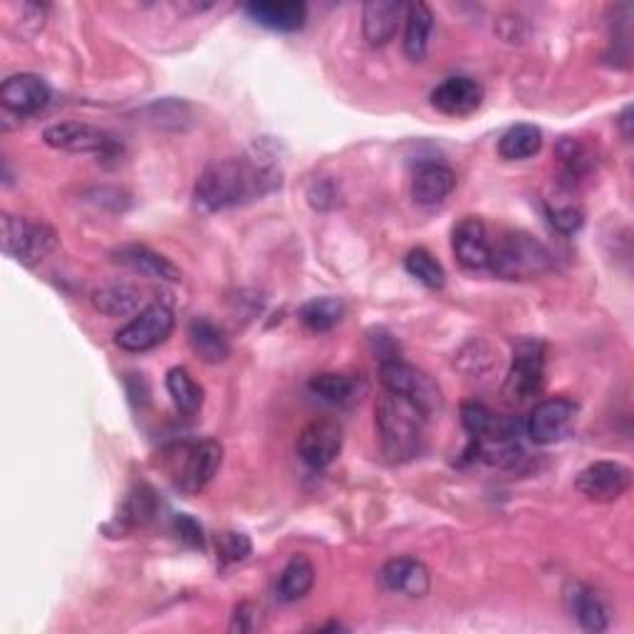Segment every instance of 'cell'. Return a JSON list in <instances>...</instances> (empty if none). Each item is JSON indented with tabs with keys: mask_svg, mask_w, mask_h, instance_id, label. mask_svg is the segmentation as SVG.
<instances>
[{
	"mask_svg": "<svg viewBox=\"0 0 634 634\" xmlns=\"http://www.w3.org/2000/svg\"><path fill=\"white\" fill-rule=\"evenodd\" d=\"M281 188V172L263 158L231 156L208 164L198 176L194 201L206 214L251 204Z\"/></svg>",
	"mask_w": 634,
	"mask_h": 634,
	"instance_id": "6da1fadb",
	"label": "cell"
},
{
	"mask_svg": "<svg viewBox=\"0 0 634 634\" xmlns=\"http://www.w3.org/2000/svg\"><path fill=\"white\" fill-rule=\"evenodd\" d=\"M374 422L382 436L384 453L392 461L414 459L422 451L426 414L400 394L384 392L374 406Z\"/></svg>",
	"mask_w": 634,
	"mask_h": 634,
	"instance_id": "7a4b0ae2",
	"label": "cell"
},
{
	"mask_svg": "<svg viewBox=\"0 0 634 634\" xmlns=\"http://www.w3.org/2000/svg\"><path fill=\"white\" fill-rule=\"evenodd\" d=\"M491 271L505 281H531L548 273L553 255L538 238L525 231H509L491 241Z\"/></svg>",
	"mask_w": 634,
	"mask_h": 634,
	"instance_id": "3957f363",
	"label": "cell"
},
{
	"mask_svg": "<svg viewBox=\"0 0 634 634\" xmlns=\"http://www.w3.org/2000/svg\"><path fill=\"white\" fill-rule=\"evenodd\" d=\"M57 248V233L45 221L3 214V251L20 265L35 267Z\"/></svg>",
	"mask_w": 634,
	"mask_h": 634,
	"instance_id": "277c9868",
	"label": "cell"
},
{
	"mask_svg": "<svg viewBox=\"0 0 634 634\" xmlns=\"http://www.w3.org/2000/svg\"><path fill=\"white\" fill-rule=\"evenodd\" d=\"M380 382L384 386V392L404 396V400H409L414 406H419L426 416L441 412L444 396L439 384H436L429 374L422 372L419 367L406 364L402 360L382 362Z\"/></svg>",
	"mask_w": 634,
	"mask_h": 634,
	"instance_id": "5b68a950",
	"label": "cell"
},
{
	"mask_svg": "<svg viewBox=\"0 0 634 634\" xmlns=\"http://www.w3.org/2000/svg\"><path fill=\"white\" fill-rule=\"evenodd\" d=\"M545 382V345L540 340H521L513 352L509 376L503 382V400L518 406L533 400Z\"/></svg>",
	"mask_w": 634,
	"mask_h": 634,
	"instance_id": "8992f818",
	"label": "cell"
},
{
	"mask_svg": "<svg viewBox=\"0 0 634 634\" xmlns=\"http://www.w3.org/2000/svg\"><path fill=\"white\" fill-rule=\"evenodd\" d=\"M221 461H223V446L214 439L178 446L172 469L174 483L184 493L204 491L206 485L211 483L216 471L221 469Z\"/></svg>",
	"mask_w": 634,
	"mask_h": 634,
	"instance_id": "52a82bcc",
	"label": "cell"
},
{
	"mask_svg": "<svg viewBox=\"0 0 634 634\" xmlns=\"http://www.w3.org/2000/svg\"><path fill=\"white\" fill-rule=\"evenodd\" d=\"M174 330V310L166 300H154L142 307L132 323L114 335V342L124 352H146L162 345Z\"/></svg>",
	"mask_w": 634,
	"mask_h": 634,
	"instance_id": "ba28073f",
	"label": "cell"
},
{
	"mask_svg": "<svg viewBox=\"0 0 634 634\" xmlns=\"http://www.w3.org/2000/svg\"><path fill=\"white\" fill-rule=\"evenodd\" d=\"M47 146L59 149V152L73 154H97V156H114L119 152L117 139L105 132V129L79 122H63L53 124L43 132Z\"/></svg>",
	"mask_w": 634,
	"mask_h": 634,
	"instance_id": "9c48e42d",
	"label": "cell"
},
{
	"mask_svg": "<svg viewBox=\"0 0 634 634\" xmlns=\"http://www.w3.org/2000/svg\"><path fill=\"white\" fill-rule=\"evenodd\" d=\"M575 416H578V404L568 400V396H553V400L535 404L531 419L525 424V431H528L533 444L548 446L568 436Z\"/></svg>",
	"mask_w": 634,
	"mask_h": 634,
	"instance_id": "30bf717a",
	"label": "cell"
},
{
	"mask_svg": "<svg viewBox=\"0 0 634 634\" xmlns=\"http://www.w3.org/2000/svg\"><path fill=\"white\" fill-rule=\"evenodd\" d=\"M630 485L632 471L617 461H594L575 479V489L594 503L617 501L620 495L630 491Z\"/></svg>",
	"mask_w": 634,
	"mask_h": 634,
	"instance_id": "8fae6325",
	"label": "cell"
},
{
	"mask_svg": "<svg viewBox=\"0 0 634 634\" xmlns=\"http://www.w3.org/2000/svg\"><path fill=\"white\" fill-rule=\"evenodd\" d=\"M342 426L332 419H317L307 424L297 436V456L310 466V469H325L342 451Z\"/></svg>",
	"mask_w": 634,
	"mask_h": 634,
	"instance_id": "7c38bea8",
	"label": "cell"
},
{
	"mask_svg": "<svg viewBox=\"0 0 634 634\" xmlns=\"http://www.w3.org/2000/svg\"><path fill=\"white\" fill-rule=\"evenodd\" d=\"M483 85L479 79L456 75L446 77L431 92V105L436 112L446 117H469L483 105Z\"/></svg>",
	"mask_w": 634,
	"mask_h": 634,
	"instance_id": "4fadbf2b",
	"label": "cell"
},
{
	"mask_svg": "<svg viewBox=\"0 0 634 634\" xmlns=\"http://www.w3.org/2000/svg\"><path fill=\"white\" fill-rule=\"evenodd\" d=\"M453 255L466 271H483L491 263V238L481 218L466 216L453 226Z\"/></svg>",
	"mask_w": 634,
	"mask_h": 634,
	"instance_id": "5bb4252c",
	"label": "cell"
},
{
	"mask_svg": "<svg viewBox=\"0 0 634 634\" xmlns=\"http://www.w3.org/2000/svg\"><path fill=\"white\" fill-rule=\"evenodd\" d=\"M0 102H3L6 112H13L18 117L35 114L50 102V87L43 77L20 73L8 77L3 87H0Z\"/></svg>",
	"mask_w": 634,
	"mask_h": 634,
	"instance_id": "9a60e30c",
	"label": "cell"
},
{
	"mask_svg": "<svg viewBox=\"0 0 634 634\" xmlns=\"http://www.w3.org/2000/svg\"><path fill=\"white\" fill-rule=\"evenodd\" d=\"M380 582L386 592L406 594V598H424L429 592V570L426 565L416 558H394L384 562L380 570Z\"/></svg>",
	"mask_w": 634,
	"mask_h": 634,
	"instance_id": "2e32d148",
	"label": "cell"
},
{
	"mask_svg": "<svg viewBox=\"0 0 634 634\" xmlns=\"http://www.w3.org/2000/svg\"><path fill=\"white\" fill-rule=\"evenodd\" d=\"M112 261L122 267H129L132 273L154 277V281H168V283H178L182 281V271L168 261L166 255L152 251V248L139 245V243H129L117 248L112 253Z\"/></svg>",
	"mask_w": 634,
	"mask_h": 634,
	"instance_id": "e0dca14e",
	"label": "cell"
},
{
	"mask_svg": "<svg viewBox=\"0 0 634 634\" xmlns=\"http://www.w3.org/2000/svg\"><path fill=\"white\" fill-rule=\"evenodd\" d=\"M406 15V6L400 0H370L362 8V30L367 43L382 47L392 43L400 23Z\"/></svg>",
	"mask_w": 634,
	"mask_h": 634,
	"instance_id": "ac0fdd59",
	"label": "cell"
},
{
	"mask_svg": "<svg viewBox=\"0 0 634 634\" xmlns=\"http://www.w3.org/2000/svg\"><path fill=\"white\" fill-rule=\"evenodd\" d=\"M456 188V174L444 164H424L419 172L414 174L412 182V196L414 201L426 208L441 206L446 198L453 194Z\"/></svg>",
	"mask_w": 634,
	"mask_h": 634,
	"instance_id": "d6986e66",
	"label": "cell"
},
{
	"mask_svg": "<svg viewBox=\"0 0 634 634\" xmlns=\"http://www.w3.org/2000/svg\"><path fill=\"white\" fill-rule=\"evenodd\" d=\"M245 13L253 23L267 30H277V33H295L307 20L305 3H267V0H258V3L245 6Z\"/></svg>",
	"mask_w": 634,
	"mask_h": 634,
	"instance_id": "ffe728a7",
	"label": "cell"
},
{
	"mask_svg": "<svg viewBox=\"0 0 634 634\" xmlns=\"http://www.w3.org/2000/svg\"><path fill=\"white\" fill-rule=\"evenodd\" d=\"M89 300H92V307L97 313L109 317H124L132 313H142L139 307L144 305V293L132 283H109L99 285L97 291H92Z\"/></svg>",
	"mask_w": 634,
	"mask_h": 634,
	"instance_id": "44dd1931",
	"label": "cell"
},
{
	"mask_svg": "<svg viewBox=\"0 0 634 634\" xmlns=\"http://www.w3.org/2000/svg\"><path fill=\"white\" fill-rule=\"evenodd\" d=\"M568 608L575 614V620L580 622L582 630L588 632H604L610 627L608 622V608L600 600V594L582 582H572L568 594Z\"/></svg>",
	"mask_w": 634,
	"mask_h": 634,
	"instance_id": "7402d4cb",
	"label": "cell"
},
{
	"mask_svg": "<svg viewBox=\"0 0 634 634\" xmlns=\"http://www.w3.org/2000/svg\"><path fill=\"white\" fill-rule=\"evenodd\" d=\"M188 345H192L194 354L198 360H204L208 364L223 362L228 354H231V345H228V337L218 325H214L206 317H196L188 325Z\"/></svg>",
	"mask_w": 634,
	"mask_h": 634,
	"instance_id": "603a6c76",
	"label": "cell"
},
{
	"mask_svg": "<svg viewBox=\"0 0 634 634\" xmlns=\"http://www.w3.org/2000/svg\"><path fill=\"white\" fill-rule=\"evenodd\" d=\"M310 392L320 396L323 402L332 406H352L362 400L364 384L360 376L340 374V372H325L310 380Z\"/></svg>",
	"mask_w": 634,
	"mask_h": 634,
	"instance_id": "cb8c5ba5",
	"label": "cell"
},
{
	"mask_svg": "<svg viewBox=\"0 0 634 634\" xmlns=\"http://www.w3.org/2000/svg\"><path fill=\"white\" fill-rule=\"evenodd\" d=\"M406 28H404V55L412 63H422L429 50V37L434 30V13L426 3L406 6Z\"/></svg>",
	"mask_w": 634,
	"mask_h": 634,
	"instance_id": "d4e9b609",
	"label": "cell"
},
{
	"mask_svg": "<svg viewBox=\"0 0 634 634\" xmlns=\"http://www.w3.org/2000/svg\"><path fill=\"white\" fill-rule=\"evenodd\" d=\"M315 584V568L305 555H293L277 578V598L283 602L303 600Z\"/></svg>",
	"mask_w": 634,
	"mask_h": 634,
	"instance_id": "484cf974",
	"label": "cell"
},
{
	"mask_svg": "<svg viewBox=\"0 0 634 634\" xmlns=\"http://www.w3.org/2000/svg\"><path fill=\"white\" fill-rule=\"evenodd\" d=\"M558 158H560V186L572 188L580 184V178L592 172V156L580 139L565 136L558 144Z\"/></svg>",
	"mask_w": 634,
	"mask_h": 634,
	"instance_id": "4316f807",
	"label": "cell"
},
{
	"mask_svg": "<svg viewBox=\"0 0 634 634\" xmlns=\"http://www.w3.org/2000/svg\"><path fill=\"white\" fill-rule=\"evenodd\" d=\"M543 134L535 124H513L509 132L501 136L499 154L505 162H523L540 152Z\"/></svg>",
	"mask_w": 634,
	"mask_h": 634,
	"instance_id": "83f0119b",
	"label": "cell"
},
{
	"mask_svg": "<svg viewBox=\"0 0 634 634\" xmlns=\"http://www.w3.org/2000/svg\"><path fill=\"white\" fill-rule=\"evenodd\" d=\"M166 392L172 394V400L182 414L194 416L201 412L204 390L201 384H196L194 376L188 374L186 367H172V370L166 372Z\"/></svg>",
	"mask_w": 634,
	"mask_h": 634,
	"instance_id": "f1b7e54d",
	"label": "cell"
},
{
	"mask_svg": "<svg viewBox=\"0 0 634 634\" xmlns=\"http://www.w3.org/2000/svg\"><path fill=\"white\" fill-rule=\"evenodd\" d=\"M297 317H300V323L310 332H330L332 327L345 317V303L340 300V297H332V295L313 297L310 303H305L300 307Z\"/></svg>",
	"mask_w": 634,
	"mask_h": 634,
	"instance_id": "f546056e",
	"label": "cell"
},
{
	"mask_svg": "<svg viewBox=\"0 0 634 634\" xmlns=\"http://www.w3.org/2000/svg\"><path fill=\"white\" fill-rule=\"evenodd\" d=\"M548 218L553 228H558L560 233H575L580 231L584 223L582 206L572 198V188L560 186L558 196H553L548 201Z\"/></svg>",
	"mask_w": 634,
	"mask_h": 634,
	"instance_id": "4dcf8cb0",
	"label": "cell"
},
{
	"mask_svg": "<svg viewBox=\"0 0 634 634\" xmlns=\"http://www.w3.org/2000/svg\"><path fill=\"white\" fill-rule=\"evenodd\" d=\"M406 273L416 277L422 285L429 287V291H441L446 285V271L444 265L436 261V258L426 251V248H412L404 258Z\"/></svg>",
	"mask_w": 634,
	"mask_h": 634,
	"instance_id": "1f68e13d",
	"label": "cell"
},
{
	"mask_svg": "<svg viewBox=\"0 0 634 634\" xmlns=\"http://www.w3.org/2000/svg\"><path fill=\"white\" fill-rule=\"evenodd\" d=\"M495 416L499 414H493L489 406H483L481 402H466L461 406V424H463L466 434L471 436V441H476V444L485 441V436L491 434L493 424H495Z\"/></svg>",
	"mask_w": 634,
	"mask_h": 634,
	"instance_id": "d6a6232c",
	"label": "cell"
},
{
	"mask_svg": "<svg viewBox=\"0 0 634 634\" xmlns=\"http://www.w3.org/2000/svg\"><path fill=\"white\" fill-rule=\"evenodd\" d=\"M218 560L223 565H233L245 560L251 555V540L243 533H221L216 540Z\"/></svg>",
	"mask_w": 634,
	"mask_h": 634,
	"instance_id": "836d02e7",
	"label": "cell"
},
{
	"mask_svg": "<svg viewBox=\"0 0 634 634\" xmlns=\"http://www.w3.org/2000/svg\"><path fill=\"white\" fill-rule=\"evenodd\" d=\"M154 509H156V503H154L152 491L142 489L139 493H132L127 499L122 521H129L132 525H142V523H146L149 518H152Z\"/></svg>",
	"mask_w": 634,
	"mask_h": 634,
	"instance_id": "e575fe53",
	"label": "cell"
},
{
	"mask_svg": "<svg viewBox=\"0 0 634 634\" xmlns=\"http://www.w3.org/2000/svg\"><path fill=\"white\" fill-rule=\"evenodd\" d=\"M307 198H310V204L315 208L327 211V208L337 206V188L332 182H327V178H317V182L310 186V192H307Z\"/></svg>",
	"mask_w": 634,
	"mask_h": 634,
	"instance_id": "d590c367",
	"label": "cell"
},
{
	"mask_svg": "<svg viewBox=\"0 0 634 634\" xmlns=\"http://www.w3.org/2000/svg\"><path fill=\"white\" fill-rule=\"evenodd\" d=\"M176 533H178V538L186 540L188 545H194V548H201V545H204L201 525H198L194 518H188V515H178V518H176Z\"/></svg>",
	"mask_w": 634,
	"mask_h": 634,
	"instance_id": "8d00e7d4",
	"label": "cell"
},
{
	"mask_svg": "<svg viewBox=\"0 0 634 634\" xmlns=\"http://www.w3.org/2000/svg\"><path fill=\"white\" fill-rule=\"evenodd\" d=\"M255 627V608L253 604H238L236 612H233V622H231V630L233 632H251Z\"/></svg>",
	"mask_w": 634,
	"mask_h": 634,
	"instance_id": "74e56055",
	"label": "cell"
},
{
	"mask_svg": "<svg viewBox=\"0 0 634 634\" xmlns=\"http://www.w3.org/2000/svg\"><path fill=\"white\" fill-rule=\"evenodd\" d=\"M620 129H622V136L627 139H632V105H627L622 109V114H620Z\"/></svg>",
	"mask_w": 634,
	"mask_h": 634,
	"instance_id": "f35d334b",
	"label": "cell"
}]
</instances>
